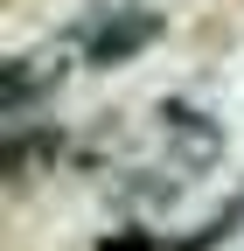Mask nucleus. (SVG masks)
Segmentation results:
<instances>
[{
    "instance_id": "20e7f679",
    "label": "nucleus",
    "mask_w": 244,
    "mask_h": 251,
    "mask_svg": "<svg viewBox=\"0 0 244 251\" xmlns=\"http://www.w3.org/2000/svg\"><path fill=\"white\" fill-rule=\"evenodd\" d=\"M63 153V126L56 119H21V126H0V175L14 188L35 181V168H49Z\"/></svg>"
},
{
    "instance_id": "f03ea898",
    "label": "nucleus",
    "mask_w": 244,
    "mask_h": 251,
    "mask_svg": "<svg viewBox=\"0 0 244 251\" xmlns=\"http://www.w3.org/2000/svg\"><path fill=\"white\" fill-rule=\"evenodd\" d=\"M154 133H161L168 168H174L181 181H195V175H209V168L223 161V119H209V112L189 105V98H161V105H154Z\"/></svg>"
},
{
    "instance_id": "f257e3e1",
    "label": "nucleus",
    "mask_w": 244,
    "mask_h": 251,
    "mask_svg": "<svg viewBox=\"0 0 244 251\" xmlns=\"http://www.w3.org/2000/svg\"><path fill=\"white\" fill-rule=\"evenodd\" d=\"M161 35H168V14H154L146 0H112L105 14L77 21V42H84V63H91V70H119V63L146 56Z\"/></svg>"
},
{
    "instance_id": "0eeeda50",
    "label": "nucleus",
    "mask_w": 244,
    "mask_h": 251,
    "mask_svg": "<svg viewBox=\"0 0 244 251\" xmlns=\"http://www.w3.org/2000/svg\"><path fill=\"white\" fill-rule=\"evenodd\" d=\"M98 251H168V244L146 230V224H119V230H105V237H98Z\"/></svg>"
},
{
    "instance_id": "39448f33",
    "label": "nucleus",
    "mask_w": 244,
    "mask_h": 251,
    "mask_svg": "<svg viewBox=\"0 0 244 251\" xmlns=\"http://www.w3.org/2000/svg\"><path fill=\"white\" fill-rule=\"evenodd\" d=\"M237 230H244V196H223V209H209L202 224H195L189 237H174L168 251H223Z\"/></svg>"
},
{
    "instance_id": "7ed1b4c3",
    "label": "nucleus",
    "mask_w": 244,
    "mask_h": 251,
    "mask_svg": "<svg viewBox=\"0 0 244 251\" xmlns=\"http://www.w3.org/2000/svg\"><path fill=\"white\" fill-rule=\"evenodd\" d=\"M63 77H70V49L63 42H42L28 56H7V63H0V119H7V126L35 119L56 91H63Z\"/></svg>"
},
{
    "instance_id": "423d86ee",
    "label": "nucleus",
    "mask_w": 244,
    "mask_h": 251,
    "mask_svg": "<svg viewBox=\"0 0 244 251\" xmlns=\"http://www.w3.org/2000/svg\"><path fill=\"white\" fill-rule=\"evenodd\" d=\"M174 188L181 181H168V175H126L119 181V202L126 209H161V202H174Z\"/></svg>"
}]
</instances>
